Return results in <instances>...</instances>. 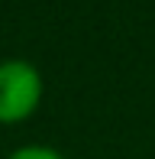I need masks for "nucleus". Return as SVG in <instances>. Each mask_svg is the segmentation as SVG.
<instances>
[{
  "label": "nucleus",
  "instance_id": "2",
  "mask_svg": "<svg viewBox=\"0 0 155 159\" xmlns=\"http://www.w3.org/2000/svg\"><path fill=\"white\" fill-rule=\"evenodd\" d=\"M10 159H61V156L48 146H19L10 153Z\"/></svg>",
  "mask_w": 155,
  "mask_h": 159
},
{
  "label": "nucleus",
  "instance_id": "1",
  "mask_svg": "<svg viewBox=\"0 0 155 159\" xmlns=\"http://www.w3.org/2000/svg\"><path fill=\"white\" fill-rule=\"evenodd\" d=\"M39 98H42V78L36 65L23 59L0 62V120L3 124L29 117L36 111Z\"/></svg>",
  "mask_w": 155,
  "mask_h": 159
}]
</instances>
